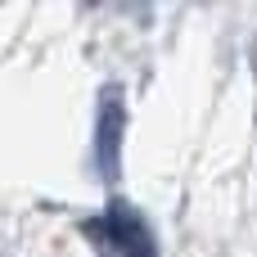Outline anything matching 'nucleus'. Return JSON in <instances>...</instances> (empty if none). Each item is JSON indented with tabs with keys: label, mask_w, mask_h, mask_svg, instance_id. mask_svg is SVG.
Listing matches in <instances>:
<instances>
[{
	"label": "nucleus",
	"mask_w": 257,
	"mask_h": 257,
	"mask_svg": "<svg viewBox=\"0 0 257 257\" xmlns=\"http://www.w3.org/2000/svg\"><path fill=\"white\" fill-rule=\"evenodd\" d=\"M104 235H108L126 257H154V235H149V226H145L140 212L126 208V203H113V208L104 212Z\"/></svg>",
	"instance_id": "1"
},
{
	"label": "nucleus",
	"mask_w": 257,
	"mask_h": 257,
	"mask_svg": "<svg viewBox=\"0 0 257 257\" xmlns=\"http://www.w3.org/2000/svg\"><path fill=\"white\" fill-rule=\"evenodd\" d=\"M104 113L99 117H108V126L99 122V163H104V149H108V172L117 167V131H122V104H117V90H108V104H99Z\"/></svg>",
	"instance_id": "2"
}]
</instances>
